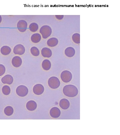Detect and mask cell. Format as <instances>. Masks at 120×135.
Returning a JSON list of instances; mask_svg holds the SVG:
<instances>
[{
    "instance_id": "cell-26",
    "label": "cell",
    "mask_w": 120,
    "mask_h": 135,
    "mask_svg": "<svg viewBox=\"0 0 120 135\" xmlns=\"http://www.w3.org/2000/svg\"><path fill=\"white\" fill-rule=\"evenodd\" d=\"M2 20V18L1 16L0 15V23H1Z\"/></svg>"
},
{
    "instance_id": "cell-18",
    "label": "cell",
    "mask_w": 120,
    "mask_h": 135,
    "mask_svg": "<svg viewBox=\"0 0 120 135\" xmlns=\"http://www.w3.org/2000/svg\"><path fill=\"white\" fill-rule=\"evenodd\" d=\"M51 63L50 61L48 59L44 60L42 63V68L46 70H49L51 67Z\"/></svg>"
},
{
    "instance_id": "cell-20",
    "label": "cell",
    "mask_w": 120,
    "mask_h": 135,
    "mask_svg": "<svg viewBox=\"0 0 120 135\" xmlns=\"http://www.w3.org/2000/svg\"><path fill=\"white\" fill-rule=\"evenodd\" d=\"M14 109L12 107L10 106H8L6 107L4 110V112L5 114L8 116H10L13 114Z\"/></svg>"
},
{
    "instance_id": "cell-21",
    "label": "cell",
    "mask_w": 120,
    "mask_h": 135,
    "mask_svg": "<svg viewBox=\"0 0 120 135\" xmlns=\"http://www.w3.org/2000/svg\"><path fill=\"white\" fill-rule=\"evenodd\" d=\"M38 24L35 22L31 23L29 25V28L30 30L32 32H34L37 31L38 29Z\"/></svg>"
},
{
    "instance_id": "cell-6",
    "label": "cell",
    "mask_w": 120,
    "mask_h": 135,
    "mask_svg": "<svg viewBox=\"0 0 120 135\" xmlns=\"http://www.w3.org/2000/svg\"><path fill=\"white\" fill-rule=\"evenodd\" d=\"M25 48L22 44H18L16 45L13 49L14 53L17 55H22L25 52Z\"/></svg>"
},
{
    "instance_id": "cell-11",
    "label": "cell",
    "mask_w": 120,
    "mask_h": 135,
    "mask_svg": "<svg viewBox=\"0 0 120 135\" xmlns=\"http://www.w3.org/2000/svg\"><path fill=\"white\" fill-rule=\"evenodd\" d=\"M60 107L63 110H66L70 106V102L69 100L65 98L61 99L59 102Z\"/></svg>"
},
{
    "instance_id": "cell-9",
    "label": "cell",
    "mask_w": 120,
    "mask_h": 135,
    "mask_svg": "<svg viewBox=\"0 0 120 135\" xmlns=\"http://www.w3.org/2000/svg\"><path fill=\"white\" fill-rule=\"evenodd\" d=\"M50 113V116L52 118H57L60 116L61 112L58 108L55 107L51 109Z\"/></svg>"
},
{
    "instance_id": "cell-1",
    "label": "cell",
    "mask_w": 120,
    "mask_h": 135,
    "mask_svg": "<svg viewBox=\"0 0 120 135\" xmlns=\"http://www.w3.org/2000/svg\"><path fill=\"white\" fill-rule=\"evenodd\" d=\"M63 92L66 96L70 97H73L76 96L78 93L77 87L72 84L65 86L63 89Z\"/></svg>"
},
{
    "instance_id": "cell-4",
    "label": "cell",
    "mask_w": 120,
    "mask_h": 135,
    "mask_svg": "<svg viewBox=\"0 0 120 135\" xmlns=\"http://www.w3.org/2000/svg\"><path fill=\"white\" fill-rule=\"evenodd\" d=\"M72 78V75L71 73L68 70H64L61 73V79L64 82L67 83L69 82L71 80Z\"/></svg>"
},
{
    "instance_id": "cell-13",
    "label": "cell",
    "mask_w": 120,
    "mask_h": 135,
    "mask_svg": "<svg viewBox=\"0 0 120 135\" xmlns=\"http://www.w3.org/2000/svg\"><path fill=\"white\" fill-rule=\"evenodd\" d=\"M37 105L36 102L33 100H30L26 103V107L27 109L30 111L35 110L37 108Z\"/></svg>"
},
{
    "instance_id": "cell-23",
    "label": "cell",
    "mask_w": 120,
    "mask_h": 135,
    "mask_svg": "<svg viewBox=\"0 0 120 135\" xmlns=\"http://www.w3.org/2000/svg\"><path fill=\"white\" fill-rule=\"evenodd\" d=\"M2 92L4 94L8 95L10 94V88L8 86H4L2 88Z\"/></svg>"
},
{
    "instance_id": "cell-19",
    "label": "cell",
    "mask_w": 120,
    "mask_h": 135,
    "mask_svg": "<svg viewBox=\"0 0 120 135\" xmlns=\"http://www.w3.org/2000/svg\"><path fill=\"white\" fill-rule=\"evenodd\" d=\"M0 51L2 54L4 55H7L10 53L11 49L9 46H5L1 47Z\"/></svg>"
},
{
    "instance_id": "cell-25",
    "label": "cell",
    "mask_w": 120,
    "mask_h": 135,
    "mask_svg": "<svg viewBox=\"0 0 120 135\" xmlns=\"http://www.w3.org/2000/svg\"><path fill=\"white\" fill-rule=\"evenodd\" d=\"M55 17L56 19L58 20H60L62 18L63 16V15H56Z\"/></svg>"
},
{
    "instance_id": "cell-16",
    "label": "cell",
    "mask_w": 120,
    "mask_h": 135,
    "mask_svg": "<svg viewBox=\"0 0 120 135\" xmlns=\"http://www.w3.org/2000/svg\"><path fill=\"white\" fill-rule=\"evenodd\" d=\"M32 42L34 43L38 42L41 39V36L40 34L38 33H35L32 34L30 38Z\"/></svg>"
},
{
    "instance_id": "cell-22",
    "label": "cell",
    "mask_w": 120,
    "mask_h": 135,
    "mask_svg": "<svg viewBox=\"0 0 120 135\" xmlns=\"http://www.w3.org/2000/svg\"><path fill=\"white\" fill-rule=\"evenodd\" d=\"M30 51L32 54L34 56H38L40 54L38 49L36 46L32 47L30 48Z\"/></svg>"
},
{
    "instance_id": "cell-15",
    "label": "cell",
    "mask_w": 120,
    "mask_h": 135,
    "mask_svg": "<svg viewBox=\"0 0 120 135\" xmlns=\"http://www.w3.org/2000/svg\"><path fill=\"white\" fill-rule=\"evenodd\" d=\"M58 43V39L55 38H52L49 39L47 40V45L50 47H53L56 46Z\"/></svg>"
},
{
    "instance_id": "cell-5",
    "label": "cell",
    "mask_w": 120,
    "mask_h": 135,
    "mask_svg": "<svg viewBox=\"0 0 120 135\" xmlns=\"http://www.w3.org/2000/svg\"><path fill=\"white\" fill-rule=\"evenodd\" d=\"M17 94L19 96L24 97L26 96L28 92V90L26 86L20 85L18 86L16 90Z\"/></svg>"
},
{
    "instance_id": "cell-17",
    "label": "cell",
    "mask_w": 120,
    "mask_h": 135,
    "mask_svg": "<svg viewBox=\"0 0 120 135\" xmlns=\"http://www.w3.org/2000/svg\"><path fill=\"white\" fill-rule=\"evenodd\" d=\"M75 53L74 49L72 47H68L65 50V54L68 57H71L73 56Z\"/></svg>"
},
{
    "instance_id": "cell-2",
    "label": "cell",
    "mask_w": 120,
    "mask_h": 135,
    "mask_svg": "<svg viewBox=\"0 0 120 135\" xmlns=\"http://www.w3.org/2000/svg\"><path fill=\"white\" fill-rule=\"evenodd\" d=\"M40 32L41 34L42 38L44 39H46L51 35L52 30L49 26L45 25L41 27L40 30Z\"/></svg>"
},
{
    "instance_id": "cell-24",
    "label": "cell",
    "mask_w": 120,
    "mask_h": 135,
    "mask_svg": "<svg viewBox=\"0 0 120 135\" xmlns=\"http://www.w3.org/2000/svg\"><path fill=\"white\" fill-rule=\"evenodd\" d=\"M6 68L3 65L0 64V76L3 75L5 72Z\"/></svg>"
},
{
    "instance_id": "cell-7",
    "label": "cell",
    "mask_w": 120,
    "mask_h": 135,
    "mask_svg": "<svg viewBox=\"0 0 120 135\" xmlns=\"http://www.w3.org/2000/svg\"><path fill=\"white\" fill-rule=\"evenodd\" d=\"M28 26L27 22L24 20H19L17 24V28L20 32H24L26 30Z\"/></svg>"
},
{
    "instance_id": "cell-10",
    "label": "cell",
    "mask_w": 120,
    "mask_h": 135,
    "mask_svg": "<svg viewBox=\"0 0 120 135\" xmlns=\"http://www.w3.org/2000/svg\"><path fill=\"white\" fill-rule=\"evenodd\" d=\"M22 60L20 57L16 56L14 57L12 60V63L13 66L15 67H20L22 64Z\"/></svg>"
},
{
    "instance_id": "cell-3",
    "label": "cell",
    "mask_w": 120,
    "mask_h": 135,
    "mask_svg": "<svg viewBox=\"0 0 120 135\" xmlns=\"http://www.w3.org/2000/svg\"><path fill=\"white\" fill-rule=\"evenodd\" d=\"M48 83L49 87L54 89L58 88L60 84V82L58 78L54 76L50 78L48 80Z\"/></svg>"
},
{
    "instance_id": "cell-12",
    "label": "cell",
    "mask_w": 120,
    "mask_h": 135,
    "mask_svg": "<svg viewBox=\"0 0 120 135\" xmlns=\"http://www.w3.org/2000/svg\"><path fill=\"white\" fill-rule=\"evenodd\" d=\"M1 81L4 84H10L13 82V77L11 75L7 74L2 78Z\"/></svg>"
},
{
    "instance_id": "cell-8",
    "label": "cell",
    "mask_w": 120,
    "mask_h": 135,
    "mask_svg": "<svg viewBox=\"0 0 120 135\" xmlns=\"http://www.w3.org/2000/svg\"><path fill=\"white\" fill-rule=\"evenodd\" d=\"M44 88L43 86L41 84H38L35 85L33 88L34 93L36 94L40 95L44 92Z\"/></svg>"
},
{
    "instance_id": "cell-14",
    "label": "cell",
    "mask_w": 120,
    "mask_h": 135,
    "mask_svg": "<svg viewBox=\"0 0 120 135\" xmlns=\"http://www.w3.org/2000/svg\"><path fill=\"white\" fill-rule=\"evenodd\" d=\"M41 52L42 56L45 58H50L52 54L51 50L50 48L46 47L43 48L41 50Z\"/></svg>"
}]
</instances>
